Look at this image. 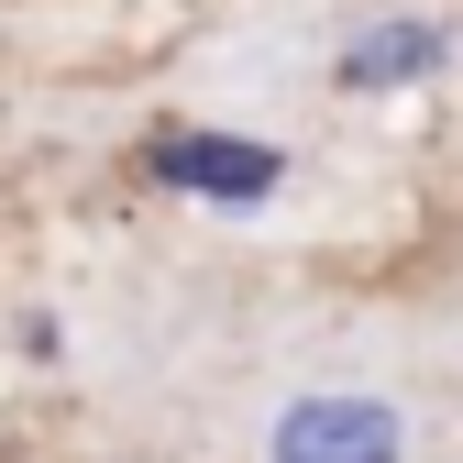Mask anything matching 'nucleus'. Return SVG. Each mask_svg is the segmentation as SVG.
I'll use <instances>...</instances> for the list:
<instances>
[{"instance_id": "1", "label": "nucleus", "mask_w": 463, "mask_h": 463, "mask_svg": "<svg viewBox=\"0 0 463 463\" xmlns=\"http://www.w3.org/2000/svg\"><path fill=\"white\" fill-rule=\"evenodd\" d=\"M221 441H232V463H452L463 386L409 331L397 342L309 331L232 386Z\"/></svg>"}, {"instance_id": "2", "label": "nucleus", "mask_w": 463, "mask_h": 463, "mask_svg": "<svg viewBox=\"0 0 463 463\" xmlns=\"http://www.w3.org/2000/svg\"><path fill=\"white\" fill-rule=\"evenodd\" d=\"M144 177L177 188V199H199V210H265L287 188V144L243 133V122H165L144 144Z\"/></svg>"}, {"instance_id": "3", "label": "nucleus", "mask_w": 463, "mask_h": 463, "mask_svg": "<svg viewBox=\"0 0 463 463\" xmlns=\"http://www.w3.org/2000/svg\"><path fill=\"white\" fill-rule=\"evenodd\" d=\"M452 55H463V44H452V23H441V12H409V0H386V12L342 23V33L320 44V89H342V99H397V89H430Z\"/></svg>"}, {"instance_id": "4", "label": "nucleus", "mask_w": 463, "mask_h": 463, "mask_svg": "<svg viewBox=\"0 0 463 463\" xmlns=\"http://www.w3.org/2000/svg\"><path fill=\"white\" fill-rule=\"evenodd\" d=\"M420 342H430V354H441V375L463 386V287H452V298H441V320H430Z\"/></svg>"}]
</instances>
